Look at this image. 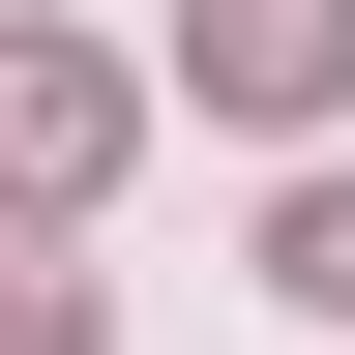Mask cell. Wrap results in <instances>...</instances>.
Segmentation results:
<instances>
[{"mask_svg": "<svg viewBox=\"0 0 355 355\" xmlns=\"http://www.w3.org/2000/svg\"><path fill=\"white\" fill-rule=\"evenodd\" d=\"M89 148H119V89H89L60 30H0V178H30V207H89Z\"/></svg>", "mask_w": 355, "mask_h": 355, "instance_id": "6da1fadb", "label": "cell"}, {"mask_svg": "<svg viewBox=\"0 0 355 355\" xmlns=\"http://www.w3.org/2000/svg\"><path fill=\"white\" fill-rule=\"evenodd\" d=\"M207 89H237V119H326L355 89V0H207Z\"/></svg>", "mask_w": 355, "mask_h": 355, "instance_id": "7a4b0ae2", "label": "cell"}, {"mask_svg": "<svg viewBox=\"0 0 355 355\" xmlns=\"http://www.w3.org/2000/svg\"><path fill=\"white\" fill-rule=\"evenodd\" d=\"M266 266H296V296L355 326V178H296V237H266Z\"/></svg>", "mask_w": 355, "mask_h": 355, "instance_id": "3957f363", "label": "cell"}, {"mask_svg": "<svg viewBox=\"0 0 355 355\" xmlns=\"http://www.w3.org/2000/svg\"><path fill=\"white\" fill-rule=\"evenodd\" d=\"M0 355H89V296H60V266H0Z\"/></svg>", "mask_w": 355, "mask_h": 355, "instance_id": "277c9868", "label": "cell"}]
</instances>
